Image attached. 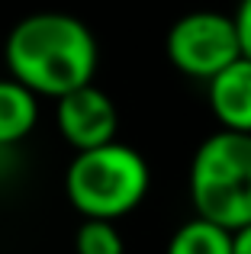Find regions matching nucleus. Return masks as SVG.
<instances>
[{"instance_id": "9b49d317", "label": "nucleus", "mask_w": 251, "mask_h": 254, "mask_svg": "<svg viewBox=\"0 0 251 254\" xmlns=\"http://www.w3.org/2000/svg\"><path fill=\"white\" fill-rule=\"evenodd\" d=\"M235 254H251V225L235 232Z\"/></svg>"}, {"instance_id": "39448f33", "label": "nucleus", "mask_w": 251, "mask_h": 254, "mask_svg": "<svg viewBox=\"0 0 251 254\" xmlns=\"http://www.w3.org/2000/svg\"><path fill=\"white\" fill-rule=\"evenodd\" d=\"M55 123H58L62 138L74 151H90V148L116 142V129H120L116 103L97 84L77 87V90L58 97Z\"/></svg>"}, {"instance_id": "f03ea898", "label": "nucleus", "mask_w": 251, "mask_h": 254, "mask_svg": "<svg viewBox=\"0 0 251 254\" xmlns=\"http://www.w3.org/2000/svg\"><path fill=\"white\" fill-rule=\"evenodd\" d=\"M193 212L229 232L251 225V135L219 129L200 142L187 174Z\"/></svg>"}, {"instance_id": "6e6552de", "label": "nucleus", "mask_w": 251, "mask_h": 254, "mask_svg": "<svg viewBox=\"0 0 251 254\" xmlns=\"http://www.w3.org/2000/svg\"><path fill=\"white\" fill-rule=\"evenodd\" d=\"M164 254H235V232L193 216L171 235Z\"/></svg>"}, {"instance_id": "9d476101", "label": "nucleus", "mask_w": 251, "mask_h": 254, "mask_svg": "<svg viewBox=\"0 0 251 254\" xmlns=\"http://www.w3.org/2000/svg\"><path fill=\"white\" fill-rule=\"evenodd\" d=\"M235 26H239V39H242V55L251 58V0H242L239 10L232 13Z\"/></svg>"}, {"instance_id": "7ed1b4c3", "label": "nucleus", "mask_w": 251, "mask_h": 254, "mask_svg": "<svg viewBox=\"0 0 251 254\" xmlns=\"http://www.w3.org/2000/svg\"><path fill=\"white\" fill-rule=\"evenodd\" d=\"M151 187L148 161L132 145L110 142L77 151L64 171V196L84 219L116 222L138 209Z\"/></svg>"}, {"instance_id": "1a4fd4ad", "label": "nucleus", "mask_w": 251, "mask_h": 254, "mask_svg": "<svg viewBox=\"0 0 251 254\" xmlns=\"http://www.w3.org/2000/svg\"><path fill=\"white\" fill-rule=\"evenodd\" d=\"M74 254H126V242L116 232V222L84 219L74 232Z\"/></svg>"}, {"instance_id": "0eeeda50", "label": "nucleus", "mask_w": 251, "mask_h": 254, "mask_svg": "<svg viewBox=\"0 0 251 254\" xmlns=\"http://www.w3.org/2000/svg\"><path fill=\"white\" fill-rule=\"evenodd\" d=\"M39 97L13 77H0V148L16 145L36 129Z\"/></svg>"}, {"instance_id": "423d86ee", "label": "nucleus", "mask_w": 251, "mask_h": 254, "mask_svg": "<svg viewBox=\"0 0 251 254\" xmlns=\"http://www.w3.org/2000/svg\"><path fill=\"white\" fill-rule=\"evenodd\" d=\"M206 100L219 129L251 135V58L242 55L235 64L206 84Z\"/></svg>"}, {"instance_id": "f257e3e1", "label": "nucleus", "mask_w": 251, "mask_h": 254, "mask_svg": "<svg viewBox=\"0 0 251 254\" xmlns=\"http://www.w3.org/2000/svg\"><path fill=\"white\" fill-rule=\"evenodd\" d=\"M3 62L13 81L29 87L36 97H64L77 87L94 84L97 39L71 13H32L10 29L3 42Z\"/></svg>"}, {"instance_id": "20e7f679", "label": "nucleus", "mask_w": 251, "mask_h": 254, "mask_svg": "<svg viewBox=\"0 0 251 254\" xmlns=\"http://www.w3.org/2000/svg\"><path fill=\"white\" fill-rule=\"evenodd\" d=\"M164 49L181 74L209 84L219 71L242 58V39L235 16L216 10H193L184 13L168 29Z\"/></svg>"}]
</instances>
